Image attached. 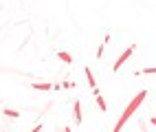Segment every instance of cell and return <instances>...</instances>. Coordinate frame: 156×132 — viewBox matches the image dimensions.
<instances>
[{"mask_svg": "<svg viewBox=\"0 0 156 132\" xmlns=\"http://www.w3.org/2000/svg\"><path fill=\"white\" fill-rule=\"evenodd\" d=\"M145 97H147V90H141V93H139L136 97H134V99L130 101V104H128V108L123 110L121 119L117 121V123H114V132H121V128L126 126V123H128V119H130V117H132V115H134V112L139 110V106H141L143 101H145Z\"/></svg>", "mask_w": 156, "mask_h": 132, "instance_id": "1", "label": "cell"}, {"mask_svg": "<svg viewBox=\"0 0 156 132\" xmlns=\"http://www.w3.org/2000/svg\"><path fill=\"white\" fill-rule=\"evenodd\" d=\"M134 51H136V44H130V46H128V48H126V51H123V53L119 55V59H117V62H114V66H112V70H114V73H117V70H119V68H121V66H123V64H126L128 59L134 55Z\"/></svg>", "mask_w": 156, "mask_h": 132, "instance_id": "2", "label": "cell"}, {"mask_svg": "<svg viewBox=\"0 0 156 132\" xmlns=\"http://www.w3.org/2000/svg\"><path fill=\"white\" fill-rule=\"evenodd\" d=\"M73 112H75V123H81V104L79 101L73 104Z\"/></svg>", "mask_w": 156, "mask_h": 132, "instance_id": "3", "label": "cell"}, {"mask_svg": "<svg viewBox=\"0 0 156 132\" xmlns=\"http://www.w3.org/2000/svg\"><path fill=\"white\" fill-rule=\"evenodd\" d=\"M57 57H59V59H64L66 64H73V55L66 53V51H57Z\"/></svg>", "mask_w": 156, "mask_h": 132, "instance_id": "4", "label": "cell"}, {"mask_svg": "<svg viewBox=\"0 0 156 132\" xmlns=\"http://www.w3.org/2000/svg\"><path fill=\"white\" fill-rule=\"evenodd\" d=\"M95 101H97V106H99V108L103 110V112H106V110H108V104H106V99H103V97H101L99 93L95 95Z\"/></svg>", "mask_w": 156, "mask_h": 132, "instance_id": "5", "label": "cell"}, {"mask_svg": "<svg viewBox=\"0 0 156 132\" xmlns=\"http://www.w3.org/2000/svg\"><path fill=\"white\" fill-rule=\"evenodd\" d=\"M86 79H88V86L90 88H95V77H92V70L86 66Z\"/></svg>", "mask_w": 156, "mask_h": 132, "instance_id": "6", "label": "cell"}, {"mask_svg": "<svg viewBox=\"0 0 156 132\" xmlns=\"http://www.w3.org/2000/svg\"><path fill=\"white\" fill-rule=\"evenodd\" d=\"M5 115H7L9 119H18V117H20V112H18V110H13V108H5Z\"/></svg>", "mask_w": 156, "mask_h": 132, "instance_id": "7", "label": "cell"}, {"mask_svg": "<svg viewBox=\"0 0 156 132\" xmlns=\"http://www.w3.org/2000/svg\"><path fill=\"white\" fill-rule=\"evenodd\" d=\"M33 88L35 90H51V82H46V84H33Z\"/></svg>", "mask_w": 156, "mask_h": 132, "instance_id": "8", "label": "cell"}, {"mask_svg": "<svg viewBox=\"0 0 156 132\" xmlns=\"http://www.w3.org/2000/svg\"><path fill=\"white\" fill-rule=\"evenodd\" d=\"M62 86H64V88H73L75 84H73V82H68V79H66V82H62Z\"/></svg>", "mask_w": 156, "mask_h": 132, "instance_id": "9", "label": "cell"}]
</instances>
